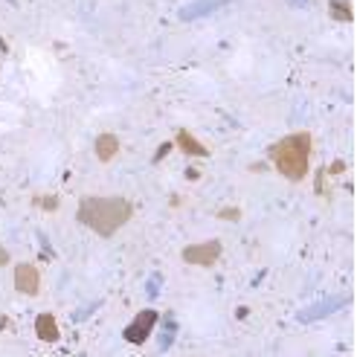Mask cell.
Masks as SVG:
<instances>
[{
  "mask_svg": "<svg viewBox=\"0 0 357 357\" xmlns=\"http://www.w3.org/2000/svg\"><path fill=\"white\" fill-rule=\"evenodd\" d=\"M131 215H134V204L128 198H119V195H111V198L87 195V198H82L79 212H76V218L102 238L116 236L131 221Z\"/></svg>",
  "mask_w": 357,
  "mask_h": 357,
  "instance_id": "6da1fadb",
  "label": "cell"
},
{
  "mask_svg": "<svg viewBox=\"0 0 357 357\" xmlns=\"http://www.w3.org/2000/svg\"><path fill=\"white\" fill-rule=\"evenodd\" d=\"M311 151H314V139L308 131H296L288 134L284 139H279L276 146L271 149V160L276 172L291 183L305 181V174L311 169Z\"/></svg>",
  "mask_w": 357,
  "mask_h": 357,
  "instance_id": "7a4b0ae2",
  "label": "cell"
},
{
  "mask_svg": "<svg viewBox=\"0 0 357 357\" xmlns=\"http://www.w3.org/2000/svg\"><path fill=\"white\" fill-rule=\"evenodd\" d=\"M157 319H160V314L154 311V308H146V311H139L137 317H134V323L131 326H125V331H122V337L128 340L131 346H142L151 337V331H154V326H157Z\"/></svg>",
  "mask_w": 357,
  "mask_h": 357,
  "instance_id": "3957f363",
  "label": "cell"
},
{
  "mask_svg": "<svg viewBox=\"0 0 357 357\" xmlns=\"http://www.w3.org/2000/svg\"><path fill=\"white\" fill-rule=\"evenodd\" d=\"M221 241H204V244H189V247H183V261L186 264H195V267H212L218 259H221Z\"/></svg>",
  "mask_w": 357,
  "mask_h": 357,
  "instance_id": "277c9868",
  "label": "cell"
},
{
  "mask_svg": "<svg viewBox=\"0 0 357 357\" xmlns=\"http://www.w3.org/2000/svg\"><path fill=\"white\" fill-rule=\"evenodd\" d=\"M15 291L24 294V296H35L41 291V273L38 267L29 264V261H21L15 264Z\"/></svg>",
  "mask_w": 357,
  "mask_h": 357,
  "instance_id": "5b68a950",
  "label": "cell"
},
{
  "mask_svg": "<svg viewBox=\"0 0 357 357\" xmlns=\"http://www.w3.org/2000/svg\"><path fill=\"white\" fill-rule=\"evenodd\" d=\"M174 146L181 149L183 154H189V157H209V149L204 146L201 139H195L189 131H177V139H174Z\"/></svg>",
  "mask_w": 357,
  "mask_h": 357,
  "instance_id": "8992f818",
  "label": "cell"
},
{
  "mask_svg": "<svg viewBox=\"0 0 357 357\" xmlns=\"http://www.w3.org/2000/svg\"><path fill=\"white\" fill-rule=\"evenodd\" d=\"M35 334L41 337L44 343H56L59 340V323L52 314H38V319H35Z\"/></svg>",
  "mask_w": 357,
  "mask_h": 357,
  "instance_id": "52a82bcc",
  "label": "cell"
},
{
  "mask_svg": "<svg viewBox=\"0 0 357 357\" xmlns=\"http://www.w3.org/2000/svg\"><path fill=\"white\" fill-rule=\"evenodd\" d=\"M119 154V137L114 134H99L96 137V157L102 163H111V160Z\"/></svg>",
  "mask_w": 357,
  "mask_h": 357,
  "instance_id": "ba28073f",
  "label": "cell"
},
{
  "mask_svg": "<svg viewBox=\"0 0 357 357\" xmlns=\"http://www.w3.org/2000/svg\"><path fill=\"white\" fill-rule=\"evenodd\" d=\"M328 15L334 21H343V24L354 21V9H351L349 0H328Z\"/></svg>",
  "mask_w": 357,
  "mask_h": 357,
  "instance_id": "9c48e42d",
  "label": "cell"
},
{
  "mask_svg": "<svg viewBox=\"0 0 357 357\" xmlns=\"http://www.w3.org/2000/svg\"><path fill=\"white\" fill-rule=\"evenodd\" d=\"M35 204H38L41 209H47V212H52V209H59V206H61V201H59V198H52V195H41V198H35Z\"/></svg>",
  "mask_w": 357,
  "mask_h": 357,
  "instance_id": "30bf717a",
  "label": "cell"
},
{
  "mask_svg": "<svg viewBox=\"0 0 357 357\" xmlns=\"http://www.w3.org/2000/svg\"><path fill=\"white\" fill-rule=\"evenodd\" d=\"M218 218L221 221H238L241 218V209L238 206H224V209H218Z\"/></svg>",
  "mask_w": 357,
  "mask_h": 357,
  "instance_id": "8fae6325",
  "label": "cell"
},
{
  "mask_svg": "<svg viewBox=\"0 0 357 357\" xmlns=\"http://www.w3.org/2000/svg\"><path fill=\"white\" fill-rule=\"evenodd\" d=\"M6 264H9V250L0 244V267H6Z\"/></svg>",
  "mask_w": 357,
  "mask_h": 357,
  "instance_id": "7c38bea8",
  "label": "cell"
}]
</instances>
